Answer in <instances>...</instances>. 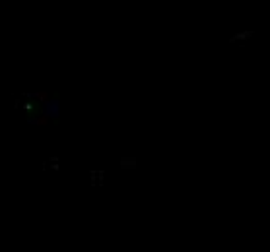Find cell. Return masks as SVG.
Returning <instances> with one entry per match:
<instances>
[]
</instances>
